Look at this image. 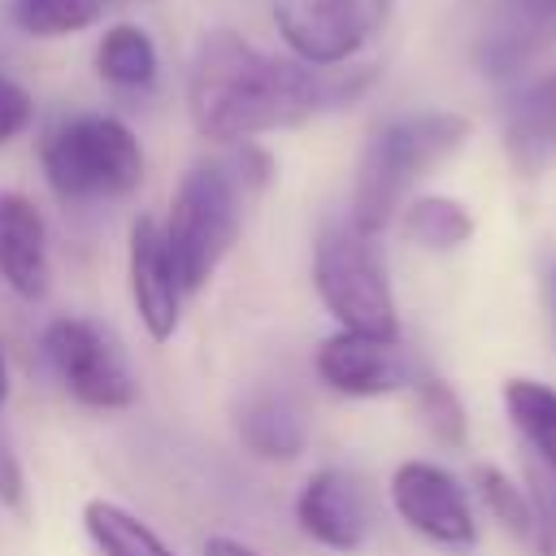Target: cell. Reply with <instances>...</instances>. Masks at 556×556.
<instances>
[{
	"instance_id": "1",
	"label": "cell",
	"mask_w": 556,
	"mask_h": 556,
	"mask_svg": "<svg viewBox=\"0 0 556 556\" xmlns=\"http://www.w3.org/2000/svg\"><path fill=\"white\" fill-rule=\"evenodd\" d=\"M374 70L330 74L295 56H274L248 43L239 30H208L191 56L187 109L204 139L248 143L269 130L304 126L313 113L352 100Z\"/></svg>"
},
{
	"instance_id": "2",
	"label": "cell",
	"mask_w": 556,
	"mask_h": 556,
	"mask_svg": "<svg viewBox=\"0 0 556 556\" xmlns=\"http://www.w3.org/2000/svg\"><path fill=\"white\" fill-rule=\"evenodd\" d=\"M465 139H469V117L443 113V109L382 122L361 148L348 222L365 235H378L404 208L408 191L434 165H443Z\"/></svg>"
},
{
	"instance_id": "3",
	"label": "cell",
	"mask_w": 556,
	"mask_h": 556,
	"mask_svg": "<svg viewBox=\"0 0 556 556\" xmlns=\"http://www.w3.org/2000/svg\"><path fill=\"white\" fill-rule=\"evenodd\" d=\"M43 178L65 204H96L130 195L143 178V148L135 130L109 113L61 117L39 143Z\"/></svg>"
},
{
	"instance_id": "4",
	"label": "cell",
	"mask_w": 556,
	"mask_h": 556,
	"mask_svg": "<svg viewBox=\"0 0 556 556\" xmlns=\"http://www.w3.org/2000/svg\"><path fill=\"white\" fill-rule=\"evenodd\" d=\"M243 191L248 187L239 182L230 161H200L182 174L161 222L182 295L200 291L235 248L243 222Z\"/></svg>"
},
{
	"instance_id": "5",
	"label": "cell",
	"mask_w": 556,
	"mask_h": 556,
	"mask_svg": "<svg viewBox=\"0 0 556 556\" xmlns=\"http://www.w3.org/2000/svg\"><path fill=\"white\" fill-rule=\"evenodd\" d=\"M313 287L321 304L334 313L339 330L400 339L395 295L374 248V235L356 230L352 222H326L313 248Z\"/></svg>"
},
{
	"instance_id": "6",
	"label": "cell",
	"mask_w": 556,
	"mask_h": 556,
	"mask_svg": "<svg viewBox=\"0 0 556 556\" xmlns=\"http://www.w3.org/2000/svg\"><path fill=\"white\" fill-rule=\"evenodd\" d=\"M395 0H274V22L295 61L348 65L391 17Z\"/></svg>"
},
{
	"instance_id": "7",
	"label": "cell",
	"mask_w": 556,
	"mask_h": 556,
	"mask_svg": "<svg viewBox=\"0 0 556 556\" xmlns=\"http://www.w3.org/2000/svg\"><path fill=\"white\" fill-rule=\"evenodd\" d=\"M43 356L61 387L87 408H126L135 404V378L113 334L91 317H56L43 330Z\"/></svg>"
},
{
	"instance_id": "8",
	"label": "cell",
	"mask_w": 556,
	"mask_h": 556,
	"mask_svg": "<svg viewBox=\"0 0 556 556\" xmlns=\"http://www.w3.org/2000/svg\"><path fill=\"white\" fill-rule=\"evenodd\" d=\"M391 504L408 530L447 552H469L478 543V521L465 486L430 460H404L391 473Z\"/></svg>"
},
{
	"instance_id": "9",
	"label": "cell",
	"mask_w": 556,
	"mask_h": 556,
	"mask_svg": "<svg viewBox=\"0 0 556 556\" xmlns=\"http://www.w3.org/2000/svg\"><path fill=\"white\" fill-rule=\"evenodd\" d=\"M317 378L352 400H374L408 387L417 378L408 352L400 339H378V334H356V330H334L317 348Z\"/></svg>"
},
{
	"instance_id": "10",
	"label": "cell",
	"mask_w": 556,
	"mask_h": 556,
	"mask_svg": "<svg viewBox=\"0 0 556 556\" xmlns=\"http://www.w3.org/2000/svg\"><path fill=\"white\" fill-rule=\"evenodd\" d=\"M295 521L321 547L356 552L369 539V526H374L369 491L348 469H334V465L330 469H317L300 486V495H295Z\"/></svg>"
},
{
	"instance_id": "11",
	"label": "cell",
	"mask_w": 556,
	"mask_h": 556,
	"mask_svg": "<svg viewBox=\"0 0 556 556\" xmlns=\"http://www.w3.org/2000/svg\"><path fill=\"white\" fill-rule=\"evenodd\" d=\"M126 274H130V300L135 313L143 321V330L161 343L178 330V313H182V287L161 235L156 217H135L130 226V243H126Z\"/></svg>"
},
{
	"instance_id": "12",
	"label": "cell",
	"mask_w": 556,
	"mask_h": 556,
	"mask_svg": "<svg viewBox=\"0 0 556 556\" xmlns=\"http://www.w3.org/2000/svg\"><path fill=\"white\" fill-rule=\"evenodd\" d=\"M0 278L22 300H43L52 278L43 213L22 191H0Z\"/></svg>"
},
{
	"instance_id": "13",
	"label": "cell",
	"mask_w": 556,
	"mask_h": 556,
	"mask_svg": "<svg viewBox=\"0 0 556 556\" xmlns=\"http://www.w3.org/2000/svg\"><path fill=\"white\" fill-rule=\"evenodd\" d=\"M504 152L521 174L556 161V74H539L504 104Z\"/></svg>"
},
{
	"instance_id": "14",
	"label": "cell",
	"mask_w": 556,
	"mask_h": 556,
	"mask_svg": "<svg viewBox=\"0 0 556 556\" xmlns=\"http://www.w3.org/2000/svg\"><path fill=\"white\" fill-rule=\"evenodd\" d=\"M239 439L265 456V460H291L308 443V413L295 391L287 387H261L252 391L235 413Z\"/></svg>"
},
{
	"instance_id": "15",
	"label": "cell",
	"mask_w": 556,
	"mask_h": 556,
	"mask_svg": "<svg viewBox=\"0 0 556 556\" xmlns=\"http://www.w3.org/2000/svg\"><path fill=\"white\" fill-rule=\"evenodd\" d=\"M504 408L521 439L539 452L547 478H556V387L539 378H508L504 382Z\"/></svg>"
},
{
	"instance_id": "16",
	"label": "cell",
	"mask_w": 556,
	"mask_h": 556,
	"mask_svg": "<svg viewBox=\"0 0 556 556\" xmlns=\"http://www.w3.org/2000/svg\"><path fill=\"white\" fill-rule=\"evenodd\" d=\"M404 239L426 252H456L473 235V213L452 195H417L400 208Z\"/></svg>"
},
{
	"instance_id": "17",
	"label": "cell",
	"mask_w": 556,
	"mask_h": 556,
	"mask_svg": "<svg viewBox=\"0 0 556 556\" xmlns=\"http://www.w3.org/2000/svg\"><path fill=\"white\" fill-rule=\"evenodd\" d=\"M83 526L100 556H174L152 526H143L135 513L109 500H91L83 508Z\"/></svg>"
},
{
	"instance_id": "18",
	"label": "cell",
	"mask_w": 556,
	"mask_h": 556,
	"mask_svg": "<svg viewBox=\"0 0 556 556\" xmlns=\"http://www.w3.org/2000/svg\"><path fill=\"white\" fill-rule=\"evenodd\" d=\"M96 74L113 87H148L156 78V43L143 26L117 22L96 48Z\"/></svg>"
},
{
	"instance_id": "19",
	"label": "cell",
	"mask_w": 556,
	"mask_h": 556,
	"mask_svg": "<svg viewBox=\"0 0 556 556\" xmlns=\"http://www.w3.org/2000/svg\"><path fill=\"white\" fill-rule=\"evenodd\" d=\"M473 491H478L482 508L517 543H530L534 539V500H530V486H517L500 465H473Z\"/></svg>"
},
{
	"instance_id": "20",
	"label": "cell",
	"mask_w": 556,
	"mask_h": 556,
	"mask_svg": "<svg viewBox=\"0 0 556 556\" xmlns=\"http://www.w3.org/2000/svg\"><path fill=\"white\" fill-rule=\"evenodd\" d=\"M109 0H13V22L35 39H61L96 26Z\"/></svg>"
},
{
	"instance_id": "21",
	"label": "cell",
	"mask_w": 556,
	"mask_h": 556,
	"mask_svg": "<svg viewBox=\"0 0 556 556\" xmlns=\"http://www.w3.org/2000/svg\"><path fill=\"white\" fill-rule=\"evenodd\" d=\"M413 395H417V413H421L426 430H430L443 447H465L469 417H465L460 395H456L443 378H413Z\"/></svg>"
},
{
	"instance_id": "22",
	"label": "cell",
	"mask_w": 556,
	"mask_h": 556,
	"mask_svg": "<svg viewBox=\"0 0 556 556\" xmlns=\"http://www.w3.org/2000/svg\"><path fill=\"white\" fill-rule=\"evenodd\" d=\"M530 500H534V556H556V478L534 473L530 482Z\"/></svg>"
},
{
	"instance_id": "23",
	"label": "cell",
	"mask_w": 556,
	"mask_h": 556,
	"mask_svg": "<svg viewBox=\"0 0 556 556\" xmlns=\"http://www.w3.org/2000/svg\"><path fill=\"white\" fill-rule=\"evenodd\" d=\"M30 117H35L30 91H26L17 78L0 74V148H4L9 139H17V135L30 126Z\"/></svg>"
},
{
	"instance_id": "24",
	"label": "cell",
	"mask_w": 556,
	"mask_h": 556,
	"mask_svg": "<svg viewBox=\"0 0 556 556\" xmlns=\"http://www.w3.org/2000/svg\"><path fill=\"white\" fill-rule=\"evenodd\" d=\"M0 500L13 504V508L22 504V473H17V460H13L4 439H0Z\"/></svg>"
},
{
	"instance_id": "25",
	"label": "cell",
	"mask_w": 556,
	"mask_h": 556,
	"mask_svg": "<svg viewBox=\"0 0 556 556\" xmlns=\"http://www.w3.org/2000/svg\"><path fill=\"white\" fill-rule=\"evenodd\" d=\"M204 556H261V552H256V547H248V543H239V539L213 534V539L204 543Z\"/></svg>"
},
{
	"instance_id": "26",
	"label": "cell",
	"mask_w": 556,
	"mask_h": 556,
	"mask_svg": "<svg viewBox=\"0 0 556 556\" xmlns=\"http://www.w3.org/2000/svg\"><path fill=\"white\" fill-rule=\"evenodd\" d=\"M517 13L526 22H556V0H517Z\"/></svg>"
},
{
	"instance_id": "27",
	"label": "cell",
	"mask_w": 556,
	"mask_h": 556,
	"mask_svg": "<svg viewBox=\"0 0 556 556\" xmlns=\"http://www.w3.org/2000/svg\"><path fill=\"white\" fill-rule=\"evenodd\" d=\"M547 308H552V326H556V261H552V274H547Z\"/></svg>"
},
{
	"instance_id": "28",
	"label": "cell",
	"mask_w": 556,
	"mask_h": 556,
	"mask_svg": "<svg viewBox=\"0 0 556 556\" xmlns=\"http://www.w3.org/2000/svg\"><path fill=\"white\" fill-rule=\"evenodd\" d=\"M4 395H9V369H4V356H0V404H4Z\"/></svg>"
}]
</instances>
